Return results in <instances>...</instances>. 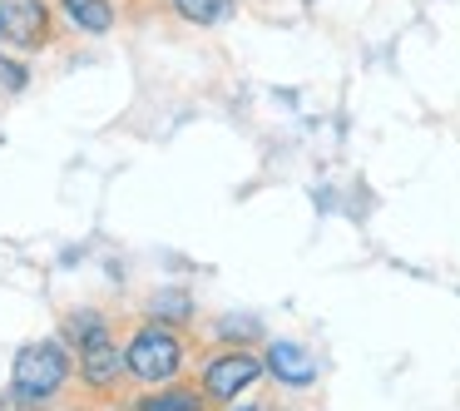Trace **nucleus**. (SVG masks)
I'll return each instance as SVG.
<instances>
[{
  "label": "nucleus",
  "mask_w": 460,
  "mask_h": 411,
  "mask_svg": "<svg viewBox=\"0 0 460 411\" xmlns=\"http://www.w3.org/2000/svg\"><path fill=\"white\" fill-rule=\"evenodd\" d=\"M119 367H129V362L119 357V347H114V337L104 327L80 342V371H84L90 387H110V381L119 377Z\"/></svg>",
  "instance_id": "obj_5"
},
{
  "label": "nucleus",
  "mask_w": 460,
  "mask_h": 411,
  "mask_svg": "<svg viewBox=\"0 0 460 411\" xmlns=\"http://www.w3.org/2000/svg\"><path fill=\"white\" fill-rule=\"evenodd\" d=\"M268 371L282 381V387L302 391V387L317 381V357H312L302 342H272V347H268Z\"/></svg>",
  "instance_id": "obj_4"
},
{
  "label": "nucleus",
  "mask_w": 460,
  "mask_h": 411,
  "mask_svg": "<svg viewBox=\"0 0 460 411\" xmlns=\"http://www.w3.org/2000/svg\"><path fill=\"white\" fill-rule=\"evenodd\" d=\"M0 80L11 85V90H25V70L15 60H0Z\"/></svg>",
  "instance_id": "obj_11"
},
{
  "label": "nucleus",
  "mask_w": 460,
  "mask_h": 411,
  "mask_svg": "<svg viewBox=\"0 0 460 411\" xmlns=\"http://www.w3.org/2000/svg\"><path fill=\"white\" fill-rule=\"evenodd\" d=\"M0 31L15 45H40L45 35V0H0Z\"/></svg>",
  "instance_id": "obj_6"
},
{
  "label": "nucleus",
  "mask_w": 460,
  "mask_h": 411,
  "mask_svg": "<svg viewBox=\"0 0 460 411\" xmlns=\"http://www.w3.org/2000/svg\"><path fill=\"white\" fill-rule=\"evenodd\" d=\"M0 411H35V401L31 397H21V391H5V397H0Z\"/></svg>",
  "instance_id": "obj_12"
},
{
  "label": "nucleus",
  "mask_w": 460,
  "mask_h": 411,
  "mask_svg": "<svg viewBox=\"0 0 460 411\" xmlns=\"http://www.w3.org/2000/svg\"><path fill=\"white\" fill-rule=\"evenodd\" d=\"M243 411H258V407H243Z\"/></svg>",
  "instance_id": "obj_13"
},
{
  "label": "nucleus",
  "mask_w": 460,
  "mask_h": 411,
  "mask_svg": "<svg viewBox=\"0 0 460 411\" xmlns=\"http://www.w3.org/2000/svg\"><path fill=\"white\" fill-rule=\"evenodd\" d=\"M154 317H189V292H159L154 298Z\"/></svg>",
  "instance_id": "obj_10"
},
{
  "label": "nucleus",
  "mask_w": 460,
  "mask_h": 411,
  "mask_svg": "<svg viewBox=\"0 0 460 411\" xmlns=\"http://www.w3.org/2000/svg\"><path fill=\"white\" fill-rule=\"evenodd\" d=\"M173 11L193 25H218L233 11V0H173Z\"/></svg>",
  "instance_id": "obj_8"
},
{
  "label": "nucleus",
  "mask_w": 460,
  "mask_h": 411,
  "mask_svg": "<svg viewBox=\"0 0 460 411\" xmlns=\"http://www.w3.org/2000/svg\"><path fill=\"white\" fill-rule=\"evenodd\" d=\"M60 5H65V15H70L80 31H90V35H104L114 25L110 0H60Z\"/></svg>",
  "instance_id": "obj_7"
},
{
  "label": "nucleus",
  "mask_w": 460,
  "mask_h": 411,
  "mask_svg": "<svg viewBox=\"0 0 460 411\" xmlns=\"http://www.w3.org/2000/svg\"><path fill=\"white\" fill-rule=\"evenodd\" d=\"M139 411H203V397L199 391H159V397H149Z\"/></svg>",
  "instance_id": "obj_9"
},
{
  "label": "nucleus",
  "mask_w": 460,
  "mask_h": 411,
  "mask_svg": "<svg viewBox=\"0 0 460 411\" xmlns=\"http://www.w3.org/2000/svg\"><path fill=\"white\" fill-rule=\"evenodd\" d=\"M0 35H5V31H0Z\"/></svg>",
  "instance_id": "obj_14"
},
{
  "label": "nucleus",
  "mask_w": 460,
  "mask_h": 411,
  "mask_svg": "<svg viewBox=\"0 0 460 411\" xmlns=\"http://www.w3.org/2000/svg\"><path fill=\"white\" fill-rule=\"evenodd\" d=\"M124 362H129V371L139 381H169L173 371H179V362H183V342L173 337L169 327H139L134 332V342L124 347Z\"/></svg>",
  "instance_id": "obj_2"
},
{
  "label": "nucleus",
  "mask_w": 460,
  "mask_h": 411,
  "mask_svg": "<svg viewBox=\"0 0 460 411\" xmlns=\"http://www.w3.org/2000/svg\"><path fill=\"white\" fill-rule=\"evenodd\" d=\"M15 391L31 401H45L55 397V391L65 387V377H70V357H65L55 342H31V347L15 352Z\"/></svg>",
  "instance_id": "obj_1"
},
{
  "label": "nucleus",
  "mask_w": 460,
  "mask_h": 411,
  "mask_svg": "<svg viewBox=\"0 0 460 411\" xmlns=\"http://www.w3.org/2000/svg\"><path fill=\"white\" fill-rule=\"evenodd\" d=\"M262 367H268V362L248 357V352H223V357H213L208 371H203V391H208L213 401H233L238 391H248L252 381L262 377Z\"/></svg>",
  "instance_id": "obj_3"
}]
</instances>
